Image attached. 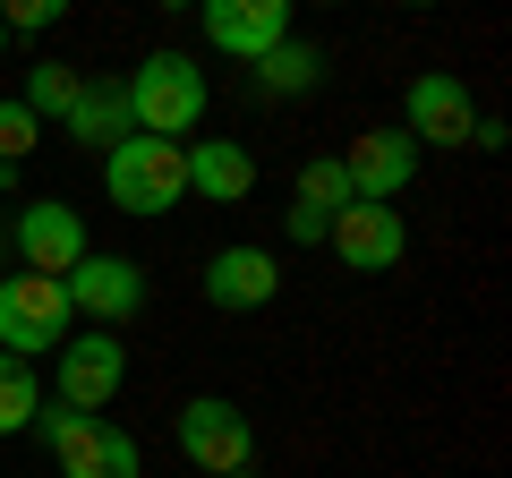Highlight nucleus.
Listing matches in <instances>:
<instances>
[{
  "label": "nucleus",
  "instance_id": "obj_1",
  "mask_svg": "<svg viewBox=\"0 0 512 478\" xmlns=\"http://www.w3.org/2000/svg\"><path fill=\"white\" fill-rule=\"evenodd\" d=\"M205 120V69L188 52H146L137 77H128V129L137 137H171L180 146Z\"/></svg>",
  "mask_w": 512,
  "mask_h": 478
},
{
  "label": "nucleus",
  "instance_id": "obj_2",
  "mask_svg": "<svg viewBox=\"0 0 512 478\" xmlns=\"http://www.w3.org/2000/svg\"><path fill=\"white\" fill-rule=\"evenodd\" d=\"M103 188H111L120 214H171L188 197V146H171V137H120L103 154Z\"/></svg>",
  "mask_w": 512,
  "mask_h": 478
},
{
  "label": "nucleus",
  "instance_id": "obj_3",
  "mask_svg": "<svg viewBox=\"0 0 512 478\" xmlns=\"http://www.w3.org/2000/svg\"><path fill=\"white\" fill-rule=\"evenodd\" d=\"M77 325L69 291H60V274H0V350L9 359H43V350H60Z\"/></svg>",
  "mask_w": 512,
  "mask_h": 478
},
{
  "label": "nucleus",
  "instance_id": "obj_4",
  "mask_svg": "<svg viewBox=\"0 0 512 478\" xmlns=\"http://www.w3.org/2000/svg\"><path fill=\"white\" fill-rule=\"evenodd\" d=\"M171 436H180V453L197 461L205 478H222V470H248L256 461V427H248V410L239 402H222V393H197V402L171 419Z\"/></svg>",
  "mask_w": 512,
  "mask_h": 478
},
{
  "label": "nucleus",
  "instance_id": "obj_5",
  "mask_svg": "<svg viewBox=\"0 0 512 478\" xmlns=\"http://www.w3.org/2000/svg\"><path fill=\"white\" fill-rule=\"evenodd\" d=\"M325 239H333V257H342L350 274H393V265L410 257V222H402V205H367V197H350L342 214L325 222Z\"/></svg>",
  "mask_w": 512,
  "mask_h": 478
},
{
  "label": "nucleus",
  "instance_id": "obj_6",
  "mask_svg": "<svg viewBox=\"0 0 512 478\" xmlns=\"http://www.w3.org/2000/svg\"><path fill=\"white\" fill-rule=\"evenodd\" d=\"M60 291H69L77 316H94V325L120 333L128 316L146 308V265H137V257H94V248H86V257L60 274Z\"/></svg>",
  "mask_w": 512,
  "mask_h": 478
},
{
  "label": "nucleus",
  "instance_id": "obj_7",
  "mask_svg": "<svg viewBox=\"0 0 512 478\" xmlns=\"http://www.w3.org/2000/svg\"><path fill=\"white\" fill-rule=\"evenodd\" d=\"M120 376H128L120 333L60 342V359H52V385H60V402H69V410H111V402H120Z\"/></svg>",
  "mask_w": 512,
  "mask_h": 478
},
{
  "label": "nucleus",
  "instance_id": "obj_8",
  "mask_svg": "<svg viewBox=\"0 0 512 478\" xmlns=\"http://www.w3.org/2000/svg\"><path fill=\"white\" fill-rule=\"evenodd\" d=\"M205 43L231 60H265L282 35H291V0H197Z\"/></svg>",
  "mask_w": 512,
  "mask_h": 478
},
{
  "label": "nucleus",
  "instance_id": "obj_9",
  "mask_svg": "<svg viewBox=\"0 0 512 478\" xmlns=\"http://www.w3.org/2000/svg\"><path fill=\"white\" fill-rule=\"evenodd\" d=\"M342 171H350V197L393 205L410 180H419V146H410L402 129H367V137H350V146H342Z\"/></svg>",
  "mask_w": 512,
  "mask_h": 478
},
{
  "label": "nucleus",
  "instance_id": "obj_10",
  "mask_svg": "<svg viewBox=\"0 0 512 478\" xmlns=\"http://www.w3.org/2000/svg\"><path fill=\"white\" fill-rule=\"evenodd\" d=\"M470 129H478V103L461 77H444V69L410 77V129H402L410 146H470Z\"/></svg>",
  "mask_w": 512,
  "mask_h": 478
},
{
  "label": "nucleus",
  "instance_id": "obj_11",
  "mask_svg": "<svg viewBox=\"0 0 512 478\" xmlns=\"http://www.w3.org/2000/svg\"><path fill=\"white\" fill-rule=\"evenodd\" d=\"M18 257H26V274H69V265L86 257V222H77V205H60V197L26 205V214H18Z\"/></svg>",
  "mask_w": 512,
  "mask_h": 478
},
{
  "label": "nucleus",
  "instance_id": "obj_12",
  "mask_svg": "<svg viewBox=\"0 0 512 478\" xmlns=\"http://www.w3.org/2000/svg\"><path fill=\"white\" fill-rule=\"evenodd\" d=\"M274 291H282L274 248H214V257H205V299H214V308L248 316V308H265Z\"/></svg>",
  "mask_w": 512,
  "mask_h": 478
},
{
  "label": "nucleus",
  "instance_id": "obj_13",
  "mask_svg": "<svg viewBox=\"0 0 512 478\" xmlns=\"http://www.w3.org/2000/svg\"><path fill=\"white\" fill-rule=\"evenodd\" d=\"M60 129H69V146H86V154H111V146L128 137V86H120V77H86Z\"/></svg>",
  "mask_w": 512,
  "mask_h": 478
},
{
  "label": "nucleus",
  "instance_id": "obj_14",
  "mask_svg": "<svg viewBox=\"0 0 512 478\" xmlns=\"http://www.w3.org/2000/svg\"><path fill=\"white\" fill-rule=\"evenodd\" d=\"M188 188H197L205 205H239L256 188L248 146H231V137H197V146H188Z\"/></svg>",
  "mask_w": 512,
  "mask_h": 478
},
{
  "label": "nucleus",
  "instance_id": "obj_15",
  "mask_svg": "<svg viewBox=\"0 0 512 478\" xmlns=\"http://www.w3.org/2000/svg\"><path fill=\"white\" fill-rule=\"evenodd\" d=\"M248 86H256V94H274V103L316 94V86H325V52H316V43H299V35H282L265 60H248Z\"/></svg>",
  "mask_w": 512,
  "mask_h": 478
},
{
  "label": "nucleus",
  "instance_id": "obj_16",
  "mask_svg": "<svg viewBox=\"0 0 512 478\" xmlns=\"http://www.w3.org/2000/svg\"><path fill=\"white\" fill-rule=\"evenodd\" d=\"M35 436L52 444V461H60V478H69L77 461L94 453V436H103V410H69V402H60V410H35Z\"/></svg>",
  "mask_w": 512,
  "mask_h": 478
},
{
  "label": "nucleus",
  "instance_id": "obj_17",
  "mask_svg": "<svg viewBox=\"0 0 512 478\" xmlns=\"http://www.w3.org/2000/svg\"><path fill=\"white\" fill-rule=\"evenodd\" d=\"M43 410V385H35V359H9L0 350V436H26Z\"/></svg>",
  "mask_w": 512,
  "mask_h": 478
},
{
  "label": "nucleus",
  "instance_id": "obj_18",
  "mask_svg": "<svg viewBox=\"0 0 512 478\" xmlns=\"http://www.w3.org/2000/svg\"><path fill=\"white\" fill-rule=\"evenodd\" d=\"M77 86H86V77H77L69 60H35V69H26V94H18V103L35 111V120H69Z\"/></svg>",
  "mask_w": 512,
  "mask_h": 478
},
{
  "label": "nucleus",
  "instance_id": "obj_19",
  "mask_svg": "<svg viewBox=\"0 0 512 478\" xmlns=\"http://www.w3.org/2000/svg\"><path fill=\"white\" fill-rule=\"evenodd\" d=\"M69 478H146V461H137V436H128V427H111V419H103V436H94V453L77 461Z\"/></svg>",
  "mask_w": 512,
  "mask_h": 478
},
{
  "label": "nucleus",
  "instance_id": "obj_20",
  "mask_svg": "<svg viewBox=\"0 0 512 478\" xmlns=\"http://www.w3.org/2000/svg\"><path fill=\"white\" fill-rule=\"evenodd\" d=\"M299 205H316V214H342V205H350L342 154H308V163H299Z\"/></svg>",
  "mask_w": 512,
  "mask_h": 478
},
{
  "label": "nucleus",
  "instance_id": "obj_21",
  "mask_svg": "<svg viewBox=\"0 0 512 478\" xmlns=\"http://www.w3.org/2000/svg\"><path fill=\"white\" fill-rule=\"evenodd\" d=\"M35 146H43V120H35V111L18 103V94H9V103H0V163L18 171V163H26Z\"/></svg>",
  "mask_w": 512,
  "mask_h": 478
},
{
  "label": "nucleus",
  "instance_id": "obj_22",
  "mask_svg": "<svg viewBox=\"0 0 512 478\" xmlns=\"http://www.w3.org/2000/svg\"><path fill=\"white\" fill-rule=\"evenodd\" d=\"M69 18V0H0V26L9 35H43V26Z\"/></svg>",
  "mask_w": 512,
  "mask_h": 478
},
{
  "label": "nucleus",
  "instance_id": "obj_23",
  "mask_svg": "<svg viewBox=\"0 0 512 478\" xmlns=\"http://www.w3.org/2000/svg\"><path fill=\"white\" fill-rule=\"evenodd\" d=\"M325 222H333V214H316V205H291V214H282V231H291L299 248H316V239H325Z\"/></svg>",
  "mask_w": 512,
  "mask_h": 478
},
{
  "label": "nucleus",
  "instance_id": "obj_24",
  "mask_svg": "<svg viewBox=\"0 0 512 478\" xmlns=\"http://www.w3.org/2000/svg\"><path fill=\"white\" fill-rule=\"evenodd\" d=\"M154 9H197V0H154Z\"/></svg>",
  "mask_w": 512,
  "mask_h": 478
},
{
  "label": "nucleus",
  "instance_id": "obj_25",
  "mask_svg": "<svg viewBox=\"0 0 512 478\" xmlns=\"http://www.w3.org/2000/svg\"><path fill=\"white\" fill-rule=\"evenodd\" d=\"M222 478H256V461H248V470H222Z\"/></svg>",
  "mask_w": 512,
  "mask_h": 478
},
{
  "label": "nucleus",
  "instance_id": "obj_26",
  "mask_svg": "<svg viewBox=\"0 0 512 478\" xmlns=\"http://www.w3.org/2000/svg\"><path fill=\"white\" fill-rule=\"evenodd\" d=\"M402 9H436V0H402Z\"/></svg>",
  "mask_w": 512,
  "mask_h": 478
},
{
  "label": "nucleus",
  "instance_id": "obj_27",
  "mask_svg": "<svg viewBox=\"0 0 512 478\" xmlns=\"http://www.w3.org/2000/svg\"><path fill=\"white\" fill-rule=\"evenodd\" d=\"M0 52H9V26H0Z\"/></svg>",
  "mask_w": 512,
  "mask_h": 478
},
{
  "label": "nucleus",
  "instance_id": "obj_28",
  "mask_svg": "<svg viewBox=\"0 0 512 478\" xmlns=\"http://www.w3.org/2000/svg\"><path fill=\"white\" fill-rule=\"evenodd\" d=\"M0 188H9V163H0Z\"/></svg>",
  "mask_w": 512,
  "mask_h": 478
},
{
  "label": "nucleus",
  "instance_id": "obj_29",
  "mask_svg": "<svg viewBox=\"0 0 512 478\" xmlns=\"http://www.w3.org/2000/svg\"><path fill=\"white\" fill-rule=\"evenodd\" d=\"M325 9H333V0H325Z\"/></svg>",
  "mask_w": 512,
  "mask_h": 478
}]
</instances>
